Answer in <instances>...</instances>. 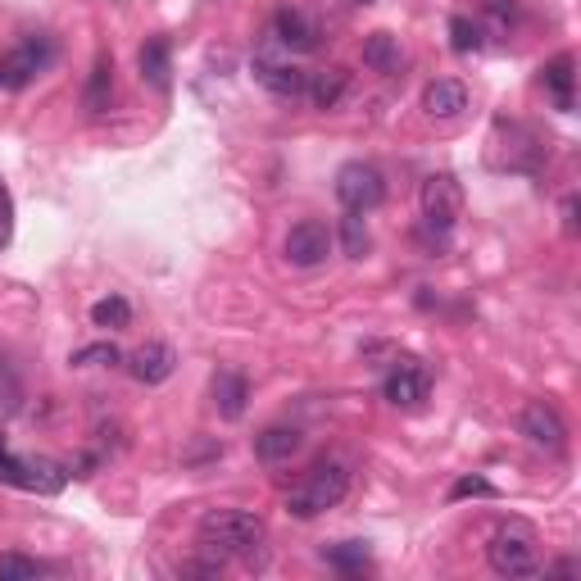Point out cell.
Returning <instances> with one entry per match:
<instances>
[{
  "mask_svg": "<svg viewBox=\"0 0 581 581\" xmlns=\"http://www.w3.org/2000/svg\"><path fill=\"white\" fill-rule=\"evenodd\" d=\"M345 87H350V73H345V69H323V73L309 78L305 96L314 100V109H336V100L345 96Z\"/></svg>",
  "mask_w": 581,
  "mask_h": 581,
  "instance_id": "d6986e66",
  "label": "cell"
},
{
  "mask_svg": "<svg viewBox=\"0 0 581 581\" xmlns=\"http://www.w3.org/2000/svg\"><path fill=\"white\" fill-rule=\"evenodd\" d=\"M495 482H486V477H459V482L450 486V500H495Z\"/></svg>",
  "mask_w": 581,
  "mask_h": 581,
  "instance_id": "4316f807",
  "label": "cell"
},
{
  "mask_svg": "<svg viewBox=\"0 0 581 581\" xmlns=\"http://www.w3.org/2000/svg\"><path fill=\"white\" fill-rule=\"evenodd\" d=\"M423 109L432 114V119H454V114L468 109V87L454 82V78H436L432 87L423 91Z\"/></svg>",
  "mask_w": 581,
  "mask_h": 581,
  "instance_id": "9a60e30c",
  "label": "cell"
},
{
  "mask_svg": "<svg viewBox=\"0 0 581 581\" xmlns=\"http://www.w3.org/2000/svg\"><path fill=\"white\" fill-rule=\"evenodd\" d=\"M323 559L332 563L336 572H345V577H350V572H364L368 563H373V559H368V545L364 541H341V545H332Z\"/></svg>",
  "mask_w": 581,
  "mask_h": 581,
  "instance_id": "7402d4cb",
  "label": "cell"
},
{
  "mask_svg": "<svg viewBox=\"0 0 581 581\" xmlns=\"http://www.w3.org/2000/svg\"><path fill=\"white\" fill-rule=\"evenodd\" d=\"M246 400H250L246 377H241V373H232V368L214 373V409L227 418V423H237V418L246 414Z\"/></svg>",
  "mask_w": 581,
  "mask_h": 581,
  "instance_id": "5bb4252c",
  "label": "cell"
},
{
  "mask_svg": "<svg viewBox=\"0 0 581 581\" xmlns=\"http://www.w3.org/2000/svg\"><path fill=\"white\" fill-rule=\"evenodd\" d=\"M109 96H114V64L96 60V69H91V78H87V91H82V105H87L91 114H100V109H109Z\"/></svg>",
  "mask_w": 581,
  "mask_h": 581,
  "instance_id": "ffe728a7",
  "label": "cell"
},
{
  "mask_svg": "<svg viewBox=\"0 0 581 581\" xmlns=\"http://www.w3.org/2000/svg\"><path fill=\"white\" fill-rule=\"evenodd\" d=\"M355 5H373V0H355Z\"/></svg>",
  "mask_w": 581,
  "mask_h": 581,
  "instance_id": "d6a6232c",
  "label": "cell"
},
{
  "mask_svg": "<svg viewBox=\"0 0 581 581\" xmlns=\"http://www.w3.org/2000/svg\"><path fill=\"white\" fill-rule=\"evenodd\" d=\"M450 46L459 50V55H473V50H482V28H477L473 19L454 14V19H450Z\"/></svg>",
  "mask_w": 581,
  "mask_h": 581,
  "instance_id": "cb8c5ba5",
  "label": "cell"
},
{
  "mask_svg": "<svg viewBox=\"0 0 581 581\" xmlns=\"http://www.w3.org/2000/svg\"><path fill=\"white\" fill-rule=\"evenodd\" d=\"M563 227H568V232H577V196L563 200Z\"/></svg>",
  "mask_w": 581,
  "mask_h": 581,
  "instance_id": "1f68e13d",
  "label": "cell"
},
{
  "mask_svg": "<svg viewBox=\"0 0 581 581\" xmlns=\"http://www.w3.org/2000/svg\"><path fill=\"white\" fill-rule=\"evenodd\" d=\"M273 28H277V41H282V46H291V50H314L318 37H323V32H318V23L309 19L305 10H291V5H282V10H277Z\"/></svg>",
  "mask_w": 581,
  "mask_h": 581,
  "instance_id": "7c38bea8",
  "label": "cell"
},
{
  "mask_svg": "<svg viewBox=\"0 0 581 581\" xmlns=\"http://www.w3.org/2000/svg\"><path fill=\"white\" fill-rule=\"evenodd\" d=\"M0 482H5V486H19V454L5 445V436H0Z\"/></svg>",
  "mask_w": 581,
  "mask_h": 581,
  "instance_id": "f1b7e54d",
  "label": "cell"
},
{
  "mask_svg": "<svg viewBox=\"0 0 581 581\" xmlns=\"http://www.w3.org/2000/svg\"><path fill=\"white\" fill-rule=\"evenodd\" d=\"M486 5V14H495L500 23H509L513 14H518V0H482Z\"/></svg>",
  "mask_w": 581,
  "mask_h": 581,
  "instance_id": "4dcf8cb0",
  "label": "cell"
},
{
  "mask_svg": "<svg viewBox=\"0 0 581 581\" xmlns=\"http://www.w3.org/2000/svg\"><path fill=\"white\" fill-rule=\"evenodd\" d=\"M100 364H119V350L109 341L100 345H82V350H73V368H100Z\"/></svg>",
  "mask_w": 581,
  "mask_h": 581,
  "instance_id": "83f0119b",
  "label": "cell"
},
{
  "mask_svg": "<svg viewBox=\"0 0 581 581\" xmlns=\"http://www.w3.org/2000/svg\"><path fill=\"white\" fill-rule=\"evenodd\" d=\"M37 572V559H28V554H0V581H32Z\"/></svg>",
  "mask_w": 581,
  "mask_h": 581,
  "instance_id": "484cf974",
  "label": "cell"
},
{
  "mask_svg": "<svg viewBox=\"0 0 581 581\" xmlns=\"http://www.w3.org/2000/svg\"><path fill=\"white\" fill-rule=\"evenodd\" d=\"M264 545V518L246 509H214L200 518V550L214 554V563L223 568L227 559L255 563V550Z\"/></svg>",
  "mask_w": 581,
  "mask_h": 581,
  "instance_id": "6da1fadb",
  "label": "cell"
},
{
  "mask_svg": "<svg viewBox=\"0 0 581 581\" xmlns=\"http://www.w3.org/2000/svg\"><path fill=\"white\" fill-rule=\"evenodd\" d=\"M336 200H341L350 214H368L386 200V182L373 164H345L336 173Z\"/></svg>",
  "mask_w": 581,
  "mask_h": 581,
  "instance_id": "277c9868",
  "label": "cell"
},
{
  "mask_svg": "<svg viewBox=\"0 0 581 581\" xmlns=\"http://www.w3.org/2000/svg\"><path fill=\"white\" fill-rule=\"evenodd\" d=\"M173 368H178V355H173V345H164V341H146L137 355H132V377L146 386L168 382Z\"/></svg>",
  "mask_w": 581,
  "mask_h": 581,
  "instance_id": "9c48e42d",
  "label": "cell"
},
{
  "mask_svg": "<svg viewBox=\"0 0 581 581\" xmlns=\"http://www.w3.org/2000/svg\"><path fill=\"white\" fill-rule=\"evenodd\" d=\"M522 436L532 445H541V450L550 454H563V445H568V427H563L559 409L545 400H532L527 409H522Z\"/></svg>",
  "mask_w": 581,
  "mask_h": 581,
  "instance_id": "ba28073f",
  "label": "cell"
},
{
  "mask_svg": "<svg viewBox=\"0 0 581 581\" xmlns=\"http://www.w3.org/2000/svg\"><path fill=\"white\" fill-rule=\"evenodd\" d=\"M255 78L282 100H300L309 87V73L291 69V64H277V60H255Z\"/></svg>",
  "mask_w": 581,
  "mask_h": 581,
  "instance_id": "4fadbf2b",
  "label": "cell"
},
{
  "mask_svg": "<svg viewBox=\"0 0 581 581\" xmlns=\"http://www.w3.org/2000/svg\"><path fill=\"white\" fill-rule=\"evenodd\" d=\"M572 69H577V64H572V55H554L550 64H545V91H550V100H554V109H563V114H568L572 109Z\"/></svg>",
  "mask_w": 581,
  "mask_h": 581,
  "instance_id": "e0dca14e",
  "label": "cell"
},
{
  "mask_svg": "<svg viewBox=\"0 0 581 581\" xmlns=\"http://www.w3.org/2000/svg\"><path fill=\"white\" fill-rule=\"evenodd\" d=\"M300 450V432L296 427H268V432L255 436V454L264 463H286Z\"/></svg>",
  "mask_w": 581,
  "mask_h": 581,
  "instance_id": "2e32d148",
  "label": "cell"
},
{
  "mask_svg": "<svg viewBox=\"0 0 581 581\" xmlns=\"http://www.w3.org/2000/svg\"><path fill=\"white\" fill-rule=\"evenodd\" d=\"M463 214V187L454 173H432L423 182V218L436 232H450L454 218Z\"/></svg>",
  "mask_w": 581,
  "mask_h": 581,
  "instance_id": "5b68a950",
  "label": "cell"
},
{
  "mask_svg": "<svg viewBox=\"0 0 581 581\" xmlns=\"http://www.w3.org/2000/svg\"><path fill=\"white\" fill-rule=\"evenodd\" d=\"M341 241H345V255H350V259H364V255H368V227H364V214H345Z\"/></svg>",
  "mask_w": 581,
  "mask_h": 581,
  "instance_id": "d4e9b609",
  "label": "cell"
},
{
  "mask_svg": "<svg viewBox=\"0 0 581 581\" xmlns=\"http://www.w3.org/2000/svg\"><path fill=\"white\" fill-rule=\"evenodd\" d=\"M69 486V468L55 459H19V491L60 495Z\"/></svg>",
  "mask_w": 581,
  "mask_h": 581,
  "instance_id": "30bf717a",
  "label": "cell"
},
{
  "mask_svg": "<svg viewBox=\"0 0 581 581\" xmlns=\"http://www.w3.org/2000/svg\"><path fill=\"white\" fill-rule=\"evenodd\" d=\"M141 78L155 82V87H168V41L164 37L141 46Z\"/></svg>",
  "mask_w": 581,
  "mask_h": 581,
  "instance_id": "44dd1931",
  "label": "cell"
},
{
  "mask_svg": "<svg viewBox=\"0 0 581 581\" xmlns=\"http://www.w3.org/2000/svg\"><path fill=\"white\" fill-rule=\"evenodd\" d=\"M427 391H432V382H427V373L418 364H400L391 377H386V400H391L395 409H414V404H423Z\"/></svg>",
  "mask_w": 581,
  "mask_h": 581,
  "instance_id": "8fae6325",
  "label": "cell"
},
{
  "mask_svg": "<svg viewBox=\"0 0 581 581\" xmlns=\"http://www.w3.org/2000/svg\"><path fill=\"white\" fill-rule=\"evenodd\" d=\"M10 237H14V200L0 187V246H10Z\"/></svg>",
  "mask_w": 581,
  "mask_h": 581,
  "instance_id": "f546056e",
  "label": "cell"
},
{
  "mask_svg": "<svg viewBox=\"0 0 581 581\" xmlns=\"http://www.w3.org/2000/svg\"><path fill=\"white\" fill-rule=\"evenodd\" d=\"M282 250L296 268H314V264H323L327 250H332V232H327V223H318V218H305V223H296L286 232Z\"/></svg>",
  "mask_w": 581,
  "mask_h": 581,
  "instance_id": "52a82bcc",
  "label": "cell"
},
{
  "mask_svg": "<svg viewBox=\"0 0 581 581\" xmlns=\"http://www.w3.org/2000/svg\"><path fill=\"white\" fill-rule=\"evenodd\" d=\"M364 64L373 73H400V64H404L400 41H395L391 32H373V37L364 41Z\"/></svg>",
  "mask_w": 581,
  "mask_h": 581,
  "instance_id": "ac0fdd59",
  "label": "cell"
},
{
  "mask_svg": "<svg viewBox=\"0 0 581 581\" xmlns=\"http://www.w3.org/2000/svg\"><path fill=\"white\" fill-rule=\"evenodd\" d=\"M345 491H350L345 463H318L314 473L286 495V509H291V518H318L323 509H336L345 500Z\"/></svg>",
  "mask_w": 581,
  "mask_h": 581,
  "instance_id": "7a4b0ae2",
  "label": "cell"
},
{
  "mask_svg": "<svg viewBox=\"0 0 581 581\" xmlns=\"http://www.w3.org/2000/svg\"><path fill=\"white\" fill-rule=\"evenodd\" d=\"M91 323L96 327H109V332H119V327L132 323V305L123 296H105L91 305Z\"/></svg>",
  "mask_w": 581,
  "mask_h": 581,
  "instance_id": "603a6c76",
  "label": "cell"
},
{
  "mask_svg": "<svg viewBox=\"0 0 581 581\" xmlns=\"http://www.w3.org/2000/svg\"><path fill=\"white\" fill-rule=\"evenodd\" d=\"M55 60V41L50 37H28L23 46H14L10 55H5V64H0V82L5 87H28L37 73H46V64Z\"/></svg>",
  "mask_w": 581,
  "mask_h": 581,
  "instance_id": "8992f818",
  "label": "cell"
},
{
  "mask_svg": "<svg viewBox=\"0 0 581 581\" xmlns=\"http://www.w3.org/2000/svg\"><path fill=\"white\" fill-rule=\"evenodd\" d=\"M486 559H491V568L500 572V577H532V572L541 568L532 527H522V522L500 527V532L491 536V545H486Z\"/></svg>",
  "mask_w": 581,
  "mask_h": 581,
  "instance_id": "3957f363",
  "label": "cell"
}]
</instances>
